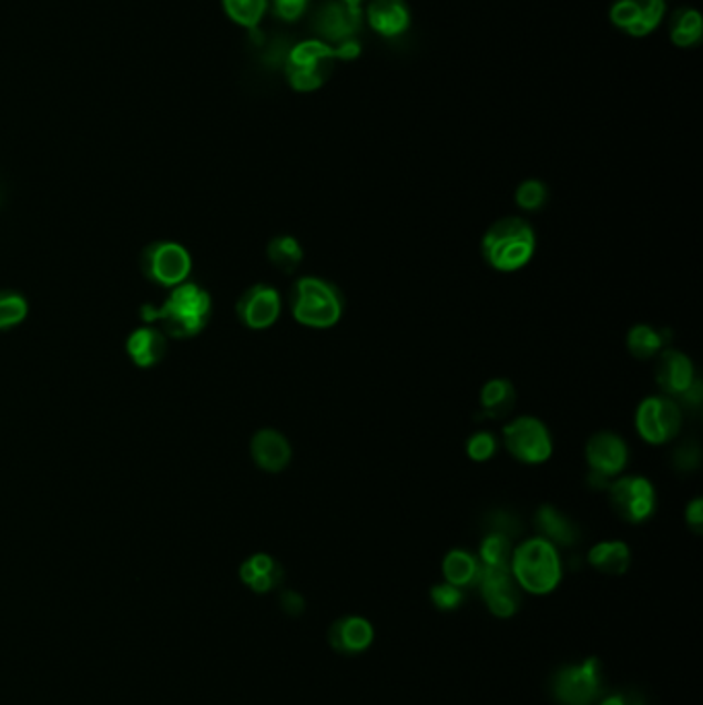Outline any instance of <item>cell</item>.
<instances>
[{"mask_svg":"<svg viewBox=\"0 0 703 705\" xmlns=\"http://www.w3.org/2000/svg\"><path fill=\"white\" fill-rule=\"evenodd\" d=\"M683 427V411L674 398L666 395L645 397L635 409V429L642 440L652 446L669 443Z\"/></svg>","mask_w":703,"mask_h":705,"instance_id":"obj_8","label":"cell"},{"mask_svg":"<svg viewBox=\"0 0 703 705\" xmlns=\"http://www.w3.org/2000/svg\"><path fill=\"white\" fill-rule=\"evenodd\" d=\"M30 302L16 289H0V333L13 330L28 320Z\"/></svg>","mask_w":703,"mask_h":705,"instance_id":"obj_29","label":"cell"},{"mask_svg":"<svg viewBox=\"0 0 703 705\" xmlns=\"http://www.w3.org/2000/svg\"><path fill=\"white\" fill-rule=\"evenodd\" d=\"M431 601L441 611H452L458 604L462 603V592H460V588L452 586V584L446 582V584H440V586H434Z\"/></svg>","mask_w":703,"mask_h":705,"instance_id":"obj_34","label":"cell"},{"mask_svg":"<svg viewBox=\"0 0 703 705\" xmlns=\"http://www.w3.org/2000/svg\"><path fill=\"white\" fill-rule=\"evenodd\" d=\"M338 59L337 45L326 44L314 38L295 45L285 62V76L295 91L309 93L323 88L335 73Z\"/></svg>","mask_w":703,"mask_h":705,"instance_id":"obj_5","label":"cell"},{"mask_svg":"<svg viewBox=\"0 0 703 705\" xmlns=\"http://www.w3.org/2000/svg\"><path fill=\"white\" fill-rule=\"evenodd\" d=\"M481 402V411L489 419H503L512 412L516 405V388L510 380L506 378H493L489 382H485L479 395Z\"/></svg>","mask_w":703,"mask_h":705,"instance_id":"obj_23","label":"cell"},{"mask_svg":"<svg viewBox=\"0 0 703 705\" xmlns=\"http://www.w3.org/2000/svg\"><path fill=\"white\" fill-rule=\"evenodd\" d=\"M588 561L597 572L604 575H623L631 563L630 546L621 541L594 544L588 553Z\"/></svg>","mask_w":703,"mask_h":705,"instance_id":"obj_22","label":"cell"},{"mask_svg":"<svg viewBox=\"0 0 703 705\" xmlns=\"http://www.w3.org/2000/svg\"><path fill=\"white\" fill-rule=\"evenodd\" d=\"M249 456L258 469L275 474L289 467L294 458V448L281 431L266 427L252 436Z\"/></svg>","mask_w":703,"mask_h":705,"instance_id":"obj_17","label":"cell"},{"mask_svg":"<svg viewBox=\"0 0 703 705\" xmlns=\"http://www.w3.org/2000/svg\"><path fill=\"white\" fill-rule=\"evenodd\" d=\"M213 316V297L198 283L186 280L167 292L160 306L141 308L143 323L162 328L165 337L194 338L205 330Z\"/></svg>","mask_w":703,"mask_h":705,"instance_id":"obj_1","label":"cell"},{"mask_svg":"<svg viewBox=\"0 0 703 705\" xmlns=\"http://www.w3.org/2000/svg\"><path fill=\"white\" fill-rule=\"evenodd\" d=\"M366 19L381 38H398L409 31V4L405 0H367Z\"/></svg>","mask_w":703,"mask_h":705,"instance_id":"obj_19","label":"cell"},{"mask_svg":"<svg viewBox=\"0 0 703 705\" xmlns=\"http://www.w3.org/2000/svg\"><path fill=\"white\" fill-rule=\"evenodd\" d=\"M273 2H275V13L287 23L299 21L309 4V0H273Z\"/></svg>","mask_w":703,"mask_h":705,"instance_id":"obj_35","label":"cell"},{"mask_svg":"<svg viewBox=\"0 0 703 705\" xmlns=\"http://www.w3.org/2000/svg\"><path fill=\"white\" fill-rule=\"evenodd\" d=\"M281 604H283V609H285L287 613L297 615V613H302V609H304V599H302L297 592H285L283 599H281Z\"/></svg>","mask_w":703,"mask_h":705,"instance_id":"obj_37","label":"cell"},{"mask_svg":"<svg viewBox=\"0 0 703 705\" xmlns=\"http://www.w3.org/2000/svg\"><path fill=\"white\" fill-rule=\"evenodd\" d=\"M588 467L592 472H599L607 479L619 477L628 462H630V450L628 443L613 431H599L587 441Z\"/></svg>","mask_w":703,"mask_h":705,"instance_id":"obj_14","label":"cell"},{"mask_svg":"<svg viewBox=\"0 0 703 705\" xmlns=\"http://www.w3.org/2000/svg\"><path fill=\"white\" fill-rule=\"evenodd\" d=\"M240 575L254 592H268L281 582L283 570L271 555L258 553L244 561V565L240 568Z\"/></svg>","mask_w":703,"mask_h":705,"instance_id":"obj_24","label":"cell"},{"mask_svg":"<svg viewBox=\"0 0 703 705\" xmlns=\"http://www.w3.org/2000/svg\"><path fill=\"white\" fill-rule=\"evenodd\" d=\"M599 661H587L559 671L553 683L557 702L563 705H588L601 693Z\"/></svg>","mask_w":703,"mask_h":705,"instance_id":"obj_12","label":"cell"},{"mask_svg":"<svg viewBox=\"0 0 703 705\" xmlns=\"http://www.w3.org/2000/svg\"><path fill=\"white\" fill-rule=\"evenodd\" d=\"M702 33L703 21L697 9L685 7V9L676 11L673 19H671L669 35H671V42L676 48H681V50H687V48L700 44Z\"/></svg>","mask_w":703,"mask_h":705,"instance_id":"obj_28","label":"cell"},{"mask_svg":"<svg viewBox=\"0 0 703 705\" xmlns=\"http://www.w3.org/2000/svg\"><path fill=\"white\" fill-rule=\"evenodd\" d=\"M141 273L153 285L170 292L191 279V252L174 239L151 242L141 254Z\"/></svg>","mask_w":703,"mask_h":705,"instance_id":"obj_6","label":"cell"},{"mask_svg":"<svg viewBox=\"0 0 703 705\" xmlns=\"http://www.w3.org/2000/svg\"><path fill=\"white\" fill-rule=\"evenodd\" d=\"M289 306L295 323L314 330H326L340 323L345 314V297L330 280L302 277L294 283Z\"/></svg>","mask_w":703,"mask_h":705,"instance_id":"obj_3","label":"cell"},{"mask_svg":"<svg viewBox=\"0 0 703 705\" xmlns=\"http://www.w3.org/2000/svg\"><path fill=\"white\" fill-rule=\"evenodd\" d=\"M485 603L498 617H512L520 606V592L510 568H483L477 578Z\"/></svg>","mask_w":703,"mask_h":705,"instance_id":"obj_15","label":"cell"},{"mask_svg":"<svg viewBox=\"0 0 703 705\" xmlns=\"http://www.w3.org/2000/svg\"><path fill=\"white\" fill-rule=\"evenodd\" d=\"M516 584L530 594H549L561 582V559L556 544L537 537L516 546L510 559Z\"/></svg>","mask_w":703,"mask_h":705,"instance_id":"obj_4","label":"cell"},{"mask_svg":"<svg viewBox=\"0 0 703 705\" xmlns=\"http://www.w3.org/2000/svg\"><path fill=\"white\" fill-rule=\"evenodd\" d=\"M601 705H642V702L630 693H615V695H609Z\"/></svg>","mask_w":703,"mask_h":705,"instance_id":"obj_38","label":"cell"},{"mask_svg":"<svg viewBox=\"0 0 703 705\" xmlns=\"http://www.w3.org/2000/svg\"><path fill=\"white\" fill-rule=\"evenodd\" d=\"M124 349L136 368H155L167 355V337L162 328L153 324H143L129 335Z\"/></svg>","mask_w":703,"mask_h":705,"instance_id":"obj_18","label":"cell"},{"mask_svg":"<svg viewBox=\"0 0 703 705\" xmlns=\"http://www.w3.org/2000/svg\"><path fill=\"white\" fill-rule=\"evenodd\" d=\"M666 335L664 330H659L650 324H633L628 333V351L640 359H656L662 349H666Z\"/></svg>","mask_w":703,"mask_h":705,"instance_id":"obj_25","label":"cell"},{"mask_svg":"<svg viewBox=\"0 0 703 705\" xmlns=\"http://www.w3.org/2000/svg\"><path fill=\"white\" fill-rule=\"evenodd\" d=\"M361 9H352L340 0H328L314 17V30L326 44H343L353 40L361 28Z\"/></svg>","mask_w":703,"mask_h":705,"instance_id":"obj_16","label":"cell"},{"mask_svg":"<svg viewBox=\"0 0 703 705\" xmlns=\"http://www.w3.org/2000/svg\"><path fill=\"white\" fill-rule=\"evenodd\" d=\"M656 384L662 395L671 398H681L691 405L700 402V384L695 380V366L685 352L676 349H662L656 357Z\"/></svg>","mask_w":703,"mask_h":705,"instance_id":"obj_10","label":"cell"},{"mask_svg":"<svg viewBox=\"0 0 703 705\" xmlns=\"http://www.w3.org/2000/svg\"><path fill=\"white\" fill-rule=\"evenodd\" d=\"M281 309L283 302L277 289L266 283H256L237 297L235 316L249 330H266L277 324Z\"/></svg>","mask_w":703,"mask_h":705,"instance_id":"obj_11","label":"cell"},{"mask_svg":"<svg viewBox=\"0 0 703 705\" xmlns=\"http://www.w3.org/2000/svg\"><path fill=\"white\" fill-rule=\"evenodd\" d=\"M537 252V235L522 217L498 219L481 239L485 263L498 273L522 270Z\"/></svg>","mask_w":703,"mask_h":705,"instance_id":"obj_2","label":"cell"},{"mask_svg":"<svg viewBox=\"0 0 703 705\" xmlns=\"http://www.w3.org/2000/svg\"><path fill=\"white\" fill-rule=\"evenodd\" d=\"M685 520H687L689 529L695 534L702 532L703 527V501L702 498H695L685 510Z\"/></svg>","mask_w":703,"mask_h":705,"instance_id":"obj_36","label":"cell"},{"mask_svg":"<svg viewBox=\"0 0 703 705\" xmlns=\"http://www.w3.org/2000/svg\"><path fill=\"white\" fill-rule=\"evenodd\" d=\"M666 13V0H615L611 23L631 38H645L656 31Z\"/></svg>","mask_w":703,"mask_h":705,"instance_id":"obj_13","label":"cell"},{"mask_svg":"<svg viewBox=\"0 0 703 705\" xmlns=\"http://www.w3.org/2000/svg\"><path fill=\"white\" fill-rule=\"evenodd\" d=\"M340 2H345L347 7H352V9H361L364 4H366L367 0H340Z\"/></svg>","mask_w":703,"mask_h":705,"instance_id":"obj_39","label":"cell"},{"mask_svg":"<svg viewBox=\"0 0 703 705\" xmlns=\"http://www.w3.org/2000/svg\"><path fill=\"white\" fill-rule=\"evenodd\" d=\"M607 491L613 512L630 524H642L656 512V489L645 477H617Z\"/></svg>","mask_w":703,"mask_h":705,"instance_id":"obj_9","label":"cell"},{"mask_svg":"<svg viewBox=\"0 0 703 705\" xmlns=\"http://www.w3.org/2000/svg\"><path fill=\"white\" fill-rule=\"evenodd\" d=\"M498 452V440L491 431H477L467 440V456L472 462H487Z\"/></svg>","mask_w":703,"mask_h":705,"instance_id":"obj_33","label":"cell"},{"mask_svg":"<svg viewBox=\"0 0 703 705\" xmlns=\"http://www.w3.org/2000/svg\"><path fill=\"white\" fill-rule=\"evenodd\" d=\"M503 446L522 464H542L553 456V438L541 419L522 415L501 429Z\"/></svg>","mask_w":703,"mask_h":705,"instance_id":"obj_7","label":"cell"},{"mask_svg":"<svg viewBox=\"0 0 703 705\" xmlns=\"http://www.w3.org/2000/svg\"><path fill=\"white\" fill-rule=\"evenodd\" d=\"M225 16L234 23L254 30L268 9V0H223Z\"/></svg>","mask_w":703,"mask_h":705,"instance_id":"obj_30","label":"cell"},{"mask_svg":"<svg viewBox=\"0 0 703 705\" xmlns=\"http://www.w3.org/2000/svg\"><path fill=\"white\" fill-rule=\"evenodd\" d=\"M441 570H444V578L448 584L462 588L477 582L479 572H481V563H479V559L472 558L467 551L455 549L444 558Z\"/></svg>","mask_w":703,"mask_h":705,"instance_id":"obj_27","label":"cell"},{"mask_svg":"<svg viewBox=\"0 0 703 705\" xmlns=\"http://www.w3.org/2000/svg\"><path fill=\"white\" fill-rule=\"evenodd\" d=\"M534 524L541 532L542 539L549 543L572 546L580 541V530L573 524L572 518L563 514L559 508L551 503H542L534 514Z\"/></svg>","mask_w":703,"mask_h":705,"instance_id":"obj_20","label":"cell"},{"mask_svg":"<svg viewBox=\"0 0 703 705\" xmlns=\"http://www.w3.org/2000/svg\"><path fill=\"white\" fill-rule=\"evenodd\" d=\"M513 201H516V205L520 206L522 211H527V213H537V211H541L542 206L547 205V201H549V188H547V184L541 182V180H524L518 188H516V194H513Z\"/></svg>","mask_w":703,"mask_h":705,"instance_id":"obj_32","label":"cell"},{"mask_svg":"<svg viewBox=\"0 0 703 705\" xmlns=\"http://www.w3.org/2000/svg\"><path fill=\"white\" fill-rule=\"evenodd\" d=\"M266 258L281 273L292 275L304 263V248L294 235H275L266 246Z\"/></svg>","mask_w":703,"mask_h":705,"instance_id":"obj_26","label":"cell"},{"mask_svg":"<svg viewBox=\"0 0 703 705\" xmlns=\"http://www.w3.org/2000/svg\"><path fill=\"white\" fill-rule=\"evenodd\" d=\"M512 539L499 532H489L481 543V565L483 568H510Z\"/></svg>","mask_w":703,"mask_h":705,"instance_id":"obj_31","label":"cell"},{"mask_svg":"<svg viewBox=\"0 0 703 705\" xmlns=\"http://www.w3.org/2000/svg\"><path fill=\"white\" fill-rule=\"evenodd\" d=\"M328 640L340 654H357V652H364L374 642V627L366 619H340L330 627Z\"/></svg>","mask_w":703,"mask_h":705,"instance_id":"obj_21","label":"cell"}]
</instances>
